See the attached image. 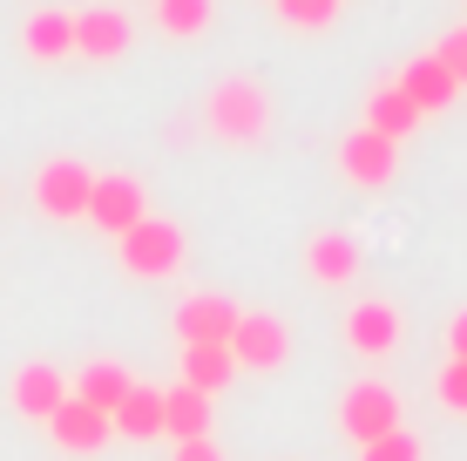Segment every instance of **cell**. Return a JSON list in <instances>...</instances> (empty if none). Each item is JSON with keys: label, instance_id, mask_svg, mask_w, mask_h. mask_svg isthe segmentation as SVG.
I'll use <instances>...</instances> for the list:
<instances>
[{"label": "cell", "instance_id": "obj_5", "mask_svg": "<svg viewBox=\"0 0 467 461\" xmlns=\"http://www.w3.org/2000/svg\"><path fill=\"white\" fill-rule=\"evenodd\" d=\"M231 360H237V373H278L285 360H292V326H285L278 312H237Z\"/></svg>", "mask_w": 467, "mask_h": 461}, {"label": "cell", "instance_id": "obj_17", "mask_svg": "<svg viewBox=\"0 0 467 461\" xmlns=\"http://www.w3.org/2000/svg\"><path fill=\"white\" fill-rule=\"evenodd\" d=\"M129 387H136V380H129V367H122V360H88V367L75 373V401H88L95 414H116Z\"/></svg>", "mask_w": 467, "mask_h": 461}, {"label": "cell", "instance_id": "obj_6", "mask_svg": "<svg viewBox=\"0 0 467 461\" xmlns=\"http://www.w3.org/2000/svg\"><path fill=\"white\" fill-rule=\"evenodd\" d=\"M339 177H346V183H359V190H386V183L400 177V142L359 122V130L339 142Z\"/></svg>", "mask_w": 467, "mask_h": 461}, {"label": "cell", "instance_id": "obj_19", "mask_svg": "<svg viewBox=\"0 0 467 461\" xmlns=\"http://www.w3.org/2000/svg\"><path fill=\"white\" fill-rule=\"evenodd\" d=\"M366 130H379V136H393V142H407L413 130H420V109L400 95V82H379L373 95H366Z\"/></svg>", "mask_w": 467, "mask_h": 461}, {"label": "cell", "instance_id": "obj_15", "mask_svg": "<svg viewBox=\"0 0 467 461\" xmlns=\"http://www.w3.org/2000/svg\"><path fill=\"white\" fill-rule=\"evenodd\" d=\"M21 47H27V61H68V55H75V14H68V7L27 14Z\"/></svg>", "mask_w": 467, "mask_h": 461}, {"label": "cell", "instance_id": "obj_23", "mask_svg": "<svg viewBox=\"0 0 467 461\" xmlns=\"http://www.w3.org/2000/svg\"><path fill=\"white\" fill-rule=\"evenodd\" d=\"M433 393H441L447 414H461V421H467V360H447L441 380H433Z\"/></svg>", "mask_w": 467, "mask_h": 461}, {"label": "cell", "instance_id": "obj_21", "mask_svg": "<svg viewBox=\"0 0 467 461\" xmlns=\"http://www.w3.org/2000/svg\"><path fill=\"white\" fill-rule=\"evenodd\" d=\"M211 21H217V0H156V27H163L170 41L211 35Z\"/></svg>", "mask_w": 467, "mask_h": 461}, {"label": "cell", "instance_id": "obj_10", "mask_svg": "<svg viewBox=\"0 0 467 461\" xmlns=\"http://www.w3.org/2000/svg\"><path fill=\"white\" fill-rule=\"evenodd\" d=\"M237 312L244 306H231L223 292H190L183 306H176V346H231Z\"/></svg>", "mask_w": 467, "mask_h": 461}, {"label": "cell", "instance_id": "obj_27", "mask_svg": "<svg viewBox=\"0 0 467 461\" xmlns=\"http://www.w3.org/2000/svg\"><path fill=\"white\" fill-rule=\"evenodd\" d=\"M447 360H467V306L454 312V326H447Z\"/></svg>", "mask_w": 467, "mask_h": 461}, {"label": "cell", "instance_id": "obj_25", "mask_svg": "<svg viewBox=\"0 0 467 461\" xmlns=\"http://www.w3.org/2000/svg\"><path fill=\"white\" fill-rule=\"evenodd\" d=\"M433 61H441L447 75L467 89V27H454V35H441V47H433Z\"/></svg>", "mask_w": 467, "mask_h": 461}, {"label": "cell", "instance_id": "obj_16", "mask_svg": "<svg viewBox=\"0 0 467 461\" xmlns=\"http://www.w3.org/2000/svg\"><path fill=\"white\" fill-rule=\"evenodd\" d=\"M163 435L170 441H211V393H197V387H176L163 393Z\"/></svg>", "mask_w": 467, "mask_h": 461}, {"label": "cell", "instance_id": "obj_26", "mask_svg": "<svg viewBox=\"0 0 467 461\" xmlns=\"http://www.w3.org/2000/svg\"><path fill=\"white\" fill-rule=\"evenodd\" d=\"M170 461H223V448H217V441H176Z\"/></svg>", "mask_w": 467, "mask_h": 461}, {"label": "cell", "instance_id": "obj_7", "mask_svg": "<svg viewBox=\"0 0 467 461\" xmlns=\"http://www.w3.org/2000/svg\"><path fill=\"white\" fill-rule=\"evenodd\" d=\"M68 393H75V387H68V373H61V367H47V360H27V367L7 380V407H14L21 421H35V427L55 421Z\"/></svg>", "mask_w": 467, "mask_h": 461}, {"label": "cell", "instance_id": "obj_3", "mask_svg": "<svg viewBox=\"0 0 467 461\" xmlns=\"http://www.w3.org/2000/svg\"><path fill=\"white\" fill-rule=\"evenodd\" d=\"M88 190H95V170L82 156H47L35 170V211L55 225H75V217H88Z\"/></svg>", "mask_w": 467, "mask_h": 461}, {"label": "cell", "instance_id": "obj_2", "mask_svg": "<svg viewBox=\"0 0 467 461\" xmlns=\"http://www.w3.org/2000/svg\"><path fill=\"white\" fill-rule=\"evenodd\" d=\"M183 258H190L183 225H170V217H156V211L116 237V265L129 278H170V272H183Z\"/></svg>", "mask_w": 467, "mask_h": 461}, {"label": "cell", "instance_id": "obj_14", "mask_svg": "<svg viewBox=\"0 0 467 461\" xmlns=\"http://www.w3.org/2000/svg\"><path fill=\"white\" fill-rule=\"evenodd\" d=\"M393 82H400V95H407V102L420 109V116H441V109H447V102L461 95V82H454V75H447V68H441L433 55H413L407 68L393 75Z\"/></svg>", "mask_w": 467, "mask_h": 461}, {"label": "cell", "instance_id": "obj_13", "mask_svg": "<svg viewBox=\"0 0 467 461\" xmlns=\"http://www.w3.org/2000/svg\"><path fill=\"white\" fill-rule=\"evenodd\" d=\"M47 441H55L61 455H102L109 441H116V427H109V414H95L88 401H61V414L47 421Z\"/></svg>", "mask_w": 467, "mask_h": 461}, {"label": "cell", "instance_id": "obj_1", "mask_svg": "<svg viewBox=\"0 0 467 461\" xmlns=\"http://www.w3.org/2000/svg\"><path fill=\"white\" fill-rule=\"evenodd\" d=\"M203 130L217 142H231V150H251V142L271 136V89L257 82V75H223V82L203 95Z\"/></svg>", "mask_w": 467, "mask_h": 461}, {"label": "cell", "instance_id": "obj_9", "mask_svg": "<svg viewBox=\"0 0 467 461\" xmlns=\"http://www.w3.org/2000/svg\"><path fill=\"white\" fill-rule=\"evenodd\" d=\"M339 332H346V346H352L359 360H386L407 326H400V306H393V299H352Z\"/></svg>", "mask_w": 467, "mask_h": 461}, {"label": "cell", "instance_id": "obj_20", "mask_svg": "<svg viewBox=\"0 0 467 461\" xmlns=\"http://www.w3.org/2000/svg\"><path fill=\"white\" fill-rule=\"evenodd\" d=\"M176 367H183V387H197V393H223V380L237 373V360H231V346H183V360H176Z\"/></svg>", "mask_w": 467, "mask_h": 461}, {"label": "cell", "instance_id": "obj_11", "mask_svg": "<svg viewBox=\"0 0 467 461\" xmlns=\"http://www.w3.org/2000/svg\"><path fill=\"white\" fill-rule=\"evenodd\" d=\"M136 41V21L122 7H82L75 14V55L82 61H122Z\"/></svg>", "mask_w": 467, "mask_h": 461}, {"label": "cell", "instance_id": "obj_24", "mask_svg": "<svg viewBox=\"0 0 467 461\" xmlns=\"http://www.w3.org/2000/svg\"><path fill=\"white\" fill-rule=\"evenodd\" d=\"M359 461H420V435H407V427H400V435H386V441H366Z\"/></svg>", "mask_w": 467, "mask_h": 461}, {"label": "cell", "instance_id": "obj_8", "mask_svg": "<svg viewBox=\"0 0 467 461\" xmlns=\"http://www.w3.org/2000/svg\"><path fill=\"white\" fill-rule=\"evenodd\" d=\"M142 217H150V190H142L136 177H122V170L95 177V190H88V225H95V231L122 237L129 225H142Z\"/></svg>", "mask_w": 467, "mask_h": 461}, {"label": "cell", "instance_id": "obj_4", "mask_svg": "<svg viewBox=\"0 0 467 461\" xmlns=\"http://www.w3.org/2000/svg\"><path fill=\"white\" fill-rule=\"evenodd\" d=\"M407 407H400V393L386 387V380H352L346 387V401H339V427H346V441H386V435H400V421Z\"/></svg>", "mask_w": 467, "mask_h": 461}, {"label": "cell", "instance_id": "obj_22", "mask_svg": "<svg viewBox=\"0 0 467 461\" xmlns=\"http://www.w3.org/2000/svg\"><path fill=\"white\" fill-rule=\"evenodd\" d=\"M278 21L298 27V35H326L339 21V0H278Z\"/></svg>", "mask_w": 467, "mask_h": 461}, {"label": "cell", "instance_id": "obj_18", "mask_svg": "<svg viewBox=\"0 0 467 461\" xmlns=\"http://www.w3.org/2000/svg\"><path fill=\"white\" fill-rule=\"evenodd\" d=\"M109 427H116L122 441H156L163 435V387H129L122 407L109 414Z\"/></svg>", "mask_w": 467, "mask_h": 461}, {"label": "cell", "instance_id": "obj_12", "mask_svg": "<svg viewBox=\"0 0 467 461\" xmlns=\"http://www.w3.org/2000/svg\"><path fill=\"white\" fill-rule=\"evenodd\" d=\"M359 265H366V251H359V237H352V231L305 237V278H312V285H352V278H359Z\"/></svg>", "mask_w": 467, "mask_h": 461}]
</instances>
